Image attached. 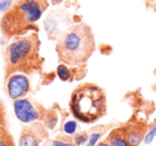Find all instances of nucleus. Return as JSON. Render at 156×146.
Instances as JSON below:
<instances>
[{
	"label": "nucleus",
	"mask_w": 156,
	"mask_h": 146,
	"mask_svg": "<svg viewBox=\"0 0 156 146\" xmlns=\"http://www.w3.org/2000/svg\"><path fill=\"white\" fill-rule=\"evenodd\" d=\"M98 146H111V145L107 141H105V142H101V143H98Z\"/></svg>",
	"instance_id": "nucleus-20"
},
{
	"label": "nucleus",
	"mask_w": 156,
	"mask_h": 146,
	"mask_svg": "<svg viewBox=\"0 0 156 146\" xmlns=\"http://www.w3.org/2000/svg\"><path fill=\"white\" fill-rule=\"evenodd\" d=\"M14 112L16 117L23 123L34 122L43 116L40 108L27 98L16 99L14 101Z\"/></svg>",
	"instance_id": "nucleus-4"
},
{
	"label": "nucleus",
	"mask_w": 156,
	"mask_h": 146,
	"mask_svg": "<svg viewBox=\"0 0 156 146\" xmlns=\"http://www.w3.org/2000/svg\"><path fill=\"white\" fill-rule=\"evenodd\" d=\"M16 11L20 13L24 19L29 24H34L41 19L43 15V5L41 2H20L16 8Z\"/></svg>",
	"instance_id": "nucleus-7"
},
{
	"label": "nucleus",
	"mask_w": 156,
	"mask_h": 146,
	"mask_svg": "<svg viewBox=\"0 0 156 146\" xmlns=\"http://www.w3.org/2000/svg\"><path fill=\"white\" fill-rule=\"evenodd\" d=\"M73 115L83 123H93L106 112V97L94 84H83L73 92L69 101Z\"/></svg>",
	"instance_id": "nucleus-2"
},
{
	"label": "nucleus",
	"mask_w": 156,
	"mask_h": 146,
	"mask_svg": "<svg viewBox=\"0 0 156 146\" xmlns=\"http://www.w3.org/2000/svg\"><path fill=\"white\" fill-rule=\"evenodd\" d=\"M51 146H74L72 143L69 142H63V141H54L51 143Z\"/></svg>",
	"instance_id": "nucleus-18"
},
{
	"label": "nucleus",
	"mask_w": 156,
	"mask_h": 146,
	"mask_svg": "<svg viewBox=\"0 0 156 146\" xmlns=\"http://www.w3.org/2000/svg\"><path fill=\"white\" fill-rule=\"evenodd\" d=\"M0 146H14L13 139L7 131L0 134Z\"/></svg>",
	"instance_id": "nucleus-12"
},
{
	"label": "nucleus",
	"mask_w": 156,
	"mask_h": 146,
	"mask_svg": "<svg viewBox=\"0 0 156 146\" xmlns=\"http://www.w3.org/2000/svg\"><path fill=\"white\" fill-rule=\"evenodd\" d=\"M153 1H155V2H156V0H153Z\"/></svg>",
	"instance_id": "nucleus-22"
},
{
	"label": "nucleus",
	"mask_w": 156,
	"mask_h": 146,
	"mask_svg": "<svg viewBox=\"0 0 156 146\" xmlns=\"http://www.w3.org/2000/svg\"><path fill=\"white\" fill-rule=\"evenodd\" d=\"M155 135H156V124L154 125L153 128H152L151 130L147 132V134L144 137V143L145 144H151L152 142H153Z\"/></svg>",
	"instance_id": "nucleus-16"
},
{
	"label": "nucleus",
	"mask_w": 156,
	"mask_h": 146,
	"mask_svg": "<svg viewBox=\"0 0 156 146\" xmlns=\"http://www.w3.org/2000/svg\"><path fill=\"white\" fill-rule=\"evenodd\" d=\"M30 90V82L27 76L23 74H14L10 76L7 82V92L11 99L24 98Z\"/></svg>",
	"instance_id": "nucleus-5"
},
{
	"label": "nucleus",
	"mask_w": 156,
	"mask_h": 146,
	"mask_svg": "<svg viewBox=\"0 0 156 146\" xmlns=\"http://www.w3.org/2000/svg\"><path fill=\"white\" fill-rule=\"evenodd\" d=\"M23 2H43L44 0H22Z\"/></svg>",
	"instance_id": "nucleus-19"
},
{
	"label": "nucleus",
	"mask_w": 156,
	"mask_h": 146,
	"mask_svg": "<svg viewBox=\"0 0 156 146\" xmlns=\"http://www.w3.org/2000/svg\"><path fill=\"white\" fill-rule=\"evenodd\" d=\"M57 122H58V117H57L56 113H54V112H49V113L46 114L45 124H46V126H47L48 128L52 129L55 126H56Z\"/></svg>",
	"instance_id": "nucleus-11"
},
{
	"label": "nucleus",
	"mask_w": 156,
	"mask_h": 146,
	"mask_svg": "<svg viewBox=\"0 0 156 146\" xmlns=\"http://www.w3.org/2000/svg\"><path fill=\"white\" fill-rule=\"evenodd\" d=\"M77 130V123L75 120H69L63 126V131L67 134H73Z\"/></svg>",
	"instance_id": "nucleus-13"
},
{
	"label": "nucleus",
	"mask_w": 156,
	"mask_h": 146,
	"mask_svg": "<svg viewBox=\"0 0 156 146\" xmlns=\"http://www.w3.org/2000/svg\"><path fill=\"white\" fill-rule=\"evenodd\" d=\"M125 134L129 146H139L141 141L144 139L142 130H139V129L133 128L129 129V130H125Z\"/></svg>",
	"instance_id": "nucleus-9"
},
{
	"label": "nucleus",
	"mask_w": 156,
	"mask_h": 146,
	"mask_svg": "<svg viewBox=\"0 0 156 146\" xmlns=\"http://www.w3.org/2000/svg\"><path fill=\"white\" fill-rule=\"evenodd\" d=\"M44 137H46V131L42 125L35 124L27 127L20 134V146H40Z\"/></svg>",
	"instance_id": "nucleus-6"
},
{
	"label": "nucleus",
	"mask_w": 156,
	"mask_h": 146,
	"mask_svg": "<svg viewBox=\"0 0 156 146\" xmlns=\"http://www.w3.org/2000/svg\"><path fill=\"white\" fill-rule=\"evenodd\" d=\"M52 2H60V1H62V0H51Z\"/></svg>",
	"instance_id": "nucleus-21"
},
{
	"label": "nucleus",
	"mask_w": 156,
	"mask_h": 146,
	"mask_svg": "<svg viewBox=\"0 0 156 146\" xmlns=\"http://www.w3.org/2000/svg\"><path fill=\"white\" fill-rule=\"evenodd\" d=\"M0 1H1V0H0Z\"/></svg>",
	"instance_id": "nucleus-23"
},
{
	"label": "nucleus",
	"mask_w": 156,
	"mask_h": 146,
	"mask_svg": "<svg viewBox=\"0 0 156 146\" xmlns=\"http://www.w3.org/2000/svg\"><path fill=\"white\" fill-rule=\"evenodd\" d=\"M57 75L62 81H67L71 79V71L65 64H60L57 67Z\"/></svg>",
	"instance_id": "nucleus-10"
},
{
	"label": "nucleus",
	"mask_w": 156,
	"mask_h": 146,
	"mask_svg": "<svg viewBox=\"0 0 156 146\" xmlns=\"http://www.w3.org/2000/svg\"><path fill=\"white\" fill-rule=\"evenodd\" d=\"M89 137L86 132H79L74 137V142H75L76 145H83L86 142H88Z\"/></svg>",
	"instance_id": "nucleus-14"
},
{
	"label": "nucleus",
	"mask_w": 156,
	"mask_h": 146,
	"mask_svg": "<svg viewBox=\"0 0 156 146\" xmlns=\"http://www.w3.org/2000/svg\"><path fill=\"white\" fill-rule=\"evenodd\" d=\"M13 5V0H1L0 1V14L7 13Z\"/></svg>",
	"instance_id": "nucleus-15"
},
{
	"label": "nucleus",
	"mask_w": 156,
	"mask_h": 146,
	"mask_svg": "<svg viewBox=\"0 0 156 146\" xmlns=\"http://www.w3.org/2000/svg\"><path fill=\"white\" fill-rule=\"evenodd\" d=\"M107 142L110 144L111 146H129L128 142L126 140L125 130L122 129H117L113 130L112 132L109 134Z\"/></svg>",
	"instance_id": "nucleus-8"
},
{
	"label": "nucleus",
	"mask_w": 156,
	"mask_h": 146,
	"mask_svg": "<svg viewBox=\"0 0 156 146\" xmlns=\"http://www.w3.org/2000/svg\"><path fill=\"white\" fill-rule=\"evenodd\" d=\"M101 133L100 132H93L91 135L89 137V140H88V144L87 146H95L96 142L98 141V139L101 137Z\"/></svg>",
	"instance_id": "nucleus-17"
},
{
	"label": "nucleus",
	"mask_w": 156,
	"mask_h": 146,
	"mask_svg": "<svg viewBox=\"0 0 156 146\" xmlns=\"http://www.w3.org/2000/svg\"><path fill=\"white\" fill-rule=\"evenodd\" d=\"M37 52V40L35 36L22 37L9 45L7 49V62L10 68L18 69L33 62Z\"/></svg>",
	"instance_id": "nucleus-3"
},
{
	"label": "nucleus",
	"mask_w": 156,
	"mask_h": 146,
	"mask_svg": "<svg viewBox=\"0 0 156 146\" xmlns=\"http://www.w3.org/2000/svg\"><path fill=\"white\" fill-rule=\"evenodd\" d=\"M95 48L94 36L87 25H76L61 34L57 43L58 57L64 64L79 65L87 62Z\"/></svg>",
	"instance_id": "nucleus-1"
}]
</instances>
